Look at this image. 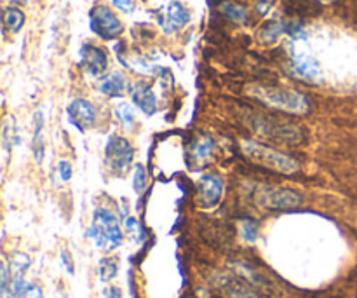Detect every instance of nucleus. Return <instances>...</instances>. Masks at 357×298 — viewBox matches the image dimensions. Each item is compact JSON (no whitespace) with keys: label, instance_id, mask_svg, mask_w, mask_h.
Returning a JSON list of instances; mask_svg holds the SVG:
<instances>
[{"label":"nucleus","instance_id":"nucleus-1","mask_svg":"<svg viewBox=\"0 0 357 298\" xmlns=\"http://www.w3.org/2000/svg\"><path fill=\"white\" fill-rule=\"evenodd\" d=\"M248 93L260 103L275 110L288 112L293 115H303L310 110V103L303 93L288 87H271V86H253Z\"/></svg>","mask_w":357,"mask_h":298},{"label":"nucleus","instance_id":"nucleus-2","mask_svg":"<svg viewBox=\"0 0 357 298\" xmlns=\"http://www.w3.org/2000/svg\"><path fill=\"white\" fill-rule=\"evenodd\" d=\"M241 147H243V154L251 163L267 167L271 171H275V173L293 174L300 170V164L293 157L281 154L279 150L271 149V147L260 145L257 142H243Z\"/></svg>","mask_w":357,"mask_h":298},{"label":"nucleus","instance_id":"nucleus-3","mask_svg":"<svg viewBox=\"0 0 357 298\" xmlns=\"http://www.w3.org/2000/svg\"><path fill=\"white\" fill-rule=\"evenodd\" d=\"M89 236L93 237L94 244L103 250H115L122 243V230L117 222V216L107 208H100L94 211L93 225H91Z\"/></svg>","mask_w":357,"mask_h":298},{"label":"nucleus","instance_id":"nucleus-4","mask_svg":"<svg viewBox=\"0 0 357 298\" xmlns=\"http://www.w3.org/2000/svg\"><path fill=\"white\" fill-rule=\"evenodd\" d=\"M253 202L258 208L268 209V211H286V209H295L302 206V195L291 188L260 185L253 192Z\"/></svg>","mask_w":357,"mask_h":298},{"label":"nucleus","instance_id":"nucleus-5","mask_svg":"<svg viewBox=\"0 0 357 298\" xmlns=\"http://www.w3.org/2000/svg\"><path fill=\"white\" fill-rule=\"evenodd\" d=\"M105 157H107L112 173L124 174L128 173L132 159H135V149L129 143V140L122 138V136H110L107 149H105Z\"/></svg>","mask_w":357,"mask_h":298},{"label":"nucleus","instance_id":"nucleus-6","mask_svg":"<svg viewBox=\"0 0 357 298\" xmlns=\"http://www.w3.org/2000/svg\"><path fill=\"white\" fill-rule=\"evenodd\" d=\"M91 30L105 40L117 38L124 31L117 14L107 6H96L91 10Z\"/></svg>","mask_w":357,"mask_h":298},{"label":"nucleus","instance_id":"nucleus-7","mask_svg":"<svg viewBox=\"0 0 357 298\" xmlns=\"http://www.w3.org/2000/svg\"><path fill=\"white\" fill-rule=\"evenodd\" d=\"M289 73L295 79L307 84L323 82V70H321L319 63L312 56L305 54V52H298V54L291 56V59H289Z\"/></svg>","mask_w":357,"mask_h":298},{"label":"nucleus","instance_id":"nucleus-8","mask_svg":"<svg viewBox=\"0 0 357 298\" xmlns=\"http://www.w3.org/2000/svg\"><path fill=\"white\" fill-rule=\"evenodd\" d=\"M261 126L260 131L267 138L275 140V142L286 143V145H298L303 143V133L300 131L296 126L291 124H279V122H268V121H258Z\"/></svg>","mask_w":357,"mask_h":298},{"label":"nucleus","instance_id":"nucleus-9","mask_svg":"<svg viewBox=\"0 0 357 298\" xmlns=\"http://www.w3.org/2000/svg\"><path fill=\"white\" fill-rule=\"evenodd\" d=\"M68 112V119L73 126H75L79 131H86V129L93 128L94 122H96V108L93 107V103L84 98H77L66 108Z\"/></svg>","mask_w":357,"mask_h":298},{"label":"nucleus","instance_id":"nucleus-10","mask_svg":"<svg viewBox=\"0 0 357 298\" xmlns=\"http://www.w3.org/2000/svg\"><path fill=\"white\" fill-rule=\"evenodd\" d=\"M223 194V181L218 174H206L199 180V204L213 208L220 202Z\"/></svg>","mask_w":357,"mask_h":298},{"label":"nucleus","instance_id":"nucleus-11","mask_svg":"<svg viewBox=\"0 0 357 298\" xmlns=\"http://www.w3.org/2000/svg\"><path fill=\"white\" fill-rule=\"evenodd\" d=\"M80 54H82L84 68H86L91 75H101V73L107 70L108 56L101 47L86 44L80 49Z\"/></svg>","mask_w":357,"mask_h":298},{"label":"nucleus","instance_id":"nucleus-12","mask_svg":"<svg viewBox=\"0 0 357 298\" xmlns=\"http://www.w3.org/2000/svg\"><path fill=\"white\" fill-rule=\"evenodd\" d=\"M216 286L227 298H260L246 283L241 281L239 278H234V276L220 274L216 279Z\"/></svg>","mask_w":357,"mask_h":298},{"label":"nucleus","instance_id":"nucleus-13","mask_svg":"<svg viewBox=\"0 0 357 298\" xmlns=\"http://www.w3.org/2000/svg\"><path fill=\"white\" fill-rule=\"evenodd\" d=\"M131 98L136 107L146 115H153L157 112V98L153 89L145 82H136L131 87Z\"/></svg>","mask_w":357,"mask_h":298},{"label":"nucleus","instance_id":"nucleus-14","mask_svg":"<svg viewBox=\"0 0 357 298\" xmlns=\"http://www.w3.org/2000/svg\"><path fill=\"white\" fill-rule=\"evenodd\" d=\"M284 10L291 16L309 17L317 16L321 13V3L317 0H282Z\"/></svg>","mask_w":357,"mask_h":298},{"label":"nucleus","instance_id":"nucleus-15","mask_svg":"<svg viewBox=\"0 0 357 298\" xmlns=\"http://www.w3.org/2000/svg\"><path fill=\"white\" fill-rule=\"evenodd\" d=\"M167 23H166V31H174L183 28L185 24L190 21V13H188L187 7L180 2H171L167 6Z\"/></svg>","mask_w":357,"mask_h":298},{"label":"nucleus","instance_id":"nucleus-16","mask_svg":"<svg viewBox=\"0 0 357 298\" xmlns=\"http://www.w3.org/2000/svg\"><path fill=\"white\" fill-rule=\"evenodd\" d=\"M98 89H100L103 94H107V96L121 98L126 91V80L121 73L117 72L108 73V75H105L103 79H100V82H98Z\"/></svg>","mask_w":357,"mask_h":298},{"label":"nucleus","instance_id":"nucleus-17","mask_svg":"<svg viewBox=\"0 0 357 298\" xmlns=\"http://www.w3.org/2000/svg\"><path fill=\"white\" fill-rule=\"evenodd\" d=\"M24 24V13L17 7H6L3 9V28L10 33H17Z\"/></svg>","mask_w":357,"mask_h":298},{"label":"nucleus","instance_id":"nucleus-18","mask_svg":"<svg viewBox=\"0 0 357 298\" xmlns=\"http://www.w3.org/2000/svg\"><path fill=\"white\" fill-rule=\"evenodd\" d=\"M42 128H44V115H42V112H37L35 114L33 143H31V149H33V156L37 163H42V159H44V135H42Z\"/></svg>","mask_w":357,"mask_h":298},{"label":"nucleus","instance_id":"nucleus-19","mask_svg":"<svg viewBox=\"0 0 357 298\" xmlns=\"http://www.w3.org/2000/svg\"><path fill=\"white\" fill-rule=\"evenodd\" d=\"M9 269L10 279H21L24 276V272L30 267V257L24 253H14L10 258L9 264H6Z\"/></svg>","mask_w":357,"mask_h":298},{"label":"nucleus","instance_id":"nucleus-20","mask_svg":"<svg viewBox=\"0 0 357 298\" xmlns=\"http://www.w3.org/2000/svg\"><path fill=\"white\" fill-rule=\"evenodd\" d=\"M213 152V140L211 138H201L199 142L194 143L192 147V159L195 161V164H204L206 161L211 157Z\"/></svg>","mask_w":357,"mask_h":298},{"label":"nucleus","instance_id":"nucleus-21","mask_svg":"<svg viewBox=\"0 0 357 298\" xmlns=\"http://www.w3.org/2000/svg\"><path fill=\"white\" fill-rule=\"evenodd\" d=\"M222 13L225 14L229 20H232L234 23H246V20H248L246 7L241 6V3H236V2H225V3H223Z\"/></svg>","mask_w":357,"mask_h":298},{"label":"nucleus","instance_id":"nucleus-22","mask_svg":"<svg viewBox=\"0 0 357 298\" xmlns=\"http://www.w3.org/2000/svg\"><path fill=\"white\" fill-rule=\"evenodd\" d=\"M117 262L114 260V258H103V260L100 262V269H98V272H100V278L101 281H112V279L117 276Z\"/></svg>","mask_w":357,"mask_h":298},{"label":"nucleus","instance_id":"nucleus-23","mask_svg":"<svg viewBox=\"0 0 357 298\" xmlns=\"http://www.w3.org/2000/svg\"><path fill=\"white\" fill-rule=\"evenodd\" d=\"M284 31H286L284 23L272 21L271 24H267V27L264 28V31H261V37H264L265 42H275L279 37H281V33H284Z\"/></svg>","mask_w":357,"mask_h":298},{"label":"nucleus","instance_id":"nucleus-24","mask_svg":"<svg viewBox=\"0 0 357 298\" xmlns=\"http://www.w3.org/2000/svg\"><path fill=\"white\" fill-rule=\"evenodd\" d=\"M115 114H117L119 121L124 124V128H131L132 122H135V112L129 107L128 103H121L117 108H115Z\"/></svg>","mask_w":357,"mask_h":298},{"label":"nucleus","instance_id":"nucleus-25","mask_svg":"<svg viewBox=\"0 0 357 298\" xmlns=\"http://www.w3.org/2000/svg\"><path fill=\"white\" fill-rule=\"evenodd\" d=\"M241 234H243L244 241H248V243H255L258 236V225L253 222V220H246V222H243V225H241Z\"/></svg>","mask_w":357,"mask_h":298},{"label":"nucleus","instance_id":"nucleus-26","mask_svg":"<svg viewBox=\"0 0 357 298\" xmlns=\"http://www.w3.org/2000/svg\"><path fill=\"white\" fill-rule=\"evenodd\" d=\"M132 187H135V191L138 192V194H142L143 191H145L146 187V171L145 167L139 164V166H136V171H135V181H132Z\"/></svg>","mask_w":357,"mask_h":298},{"label":"nucleus","instance_id":"nucleus-27","mask_svg":"<svg viewBox=\"0 0 357 298\" xmlns=\"http://www.w3.org/2000/svg\"><path fill=\"white\" fill-rule=\"evenodd\" d=\"M58 171L63 181H68L70 178H72V164L66 163V161H61V163L58 164Z\"/></svg>","mask_w":357,"mask_h":298},{"label":"nucleus","instance_id":"nucleus-28","mask_svg":"<svg viewBox=\"0 0 357 298\" xmlns=\"http://www.w3.org/2000/svg\"><path fill=\"white\" fill-rule=\"evenodd\" d=\"M114 2V6L117 7V9H121L122 13H132L135 10V3H132V0H112Z\"/></svg>","mask_w":357,"mask_h":298},{"label":"nucleus","instance_id":"nucleus-29","mask_svg":"<svg viewBox=\"0 0 357 298\" xmlns=\"http://www.w3.org/2000/svg\"><path fill=\"white\" fill-rule=\"evenodd\" d=\"M20 298H44V293H42V290L38 288V286L30 285L26 292H24Z\"/></svg>","mask_w":357,"mask_h":298},{"label":"nucleus","instance_id":"nucleus-30","mask_svg":"<svg viewBox=\"0 0 357 298\" xmlns=\"http://www.w3.org/2000/svg\"><path fill=\"white\" fill-rule=\"evenodd\" d=\"M271 6H272V0H257V10L261 14V16H265V14L268 13Z\"/></svg>","mask_w":357,"mask_h":298},{"label":"nucleus","instance_id":"nucleus-31","mask_svg":"<svg viewBox=\"0 0 357 298\" xmlns=\"http://www.w3.org/2000/svg\"><path fill=\"white\" fill-rule=\"evenodd\" d=\"M107 298H122L121 290H119L117 286H112V288L107 292Z\"/></svg>","mask_w":357,"mask_h":298},{"label":"nucleus","instance_id":"nucleus-32","mask_svg":"<svg viewBox=\"0 0 357 298\" xmlns=\"http://www.w3.org/2000/svg\"><path fill=\"white\" fill-rule=\"evenodd\" d=\"M14 2H20V3H26L28 0H14Z\"/></svg>","mask_w":357,"mask_h":298}]
</instances>
